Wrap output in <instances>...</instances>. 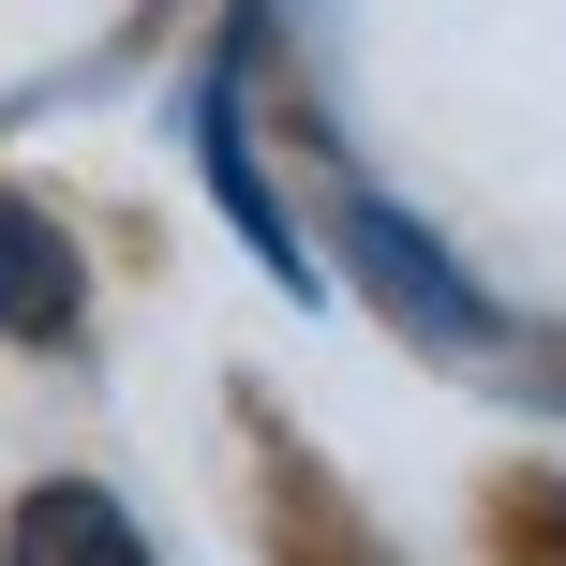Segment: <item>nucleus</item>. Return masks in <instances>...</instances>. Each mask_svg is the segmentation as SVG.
<instances>
[{"instance_id":"nucleus-1","label":"nucleus","mask_w":566,"mask_h":566,"mask_svg":"<svg viewBox=\"0 0 566 566\" xmlns=\"http://www.w3.org/2000/svg\"><path fill=\"white\" fill-rule=\"evenodd\" d=\"M343 254L373 269V298H388L402 328H432V343H492V298L448 269V239H418L388 195H358V209H343Z\"/></svg>"},{"instance_id":"nucleus-2","label":"nucleus","mask_w":566,"mask_h":566,"mask_svg":"<svg viewBox=\"0 0 566 566\" xmlns=\"http://www.w3.org/2000/svg\"><path fill=\"white\" fill-rule=\"evenodd\" d=\"M195 149H209V195H224V224H239V239H254V254H269V269L298 283V298H313V254H298V209L269 195L254 135H239V75H209V90H195Z\"/></svg>"},{"instance_id":"nucleus-3","label":"nucleus","mask_w":566,"mask_h":566,"mask_svg":"<svg viewBox=\"0 0 566 566\" xmlns=\"http://www.w3.org/2000/svg\"><path fill=\"white\" fill-rule=\"evenodd\" d=\"M0 566H149V537H135V507L105 478H45L0 522Z\"/></svg>"},{"instance_id":"nucleus-4","label":"nucleus","mask_w":566,"mask_h":566,"mask_svg":"<svg viewBox=\"0 0 566 566\" xmlns=\"http://www.w3.org/2000/svg\"><path fill=\"white\" fill-rule=\"evenodd\" d=\"M0 328L15 343H75V239L30 195H0Z\"/></svg>"},{"instance_id":"nucleus-5","label":"nucleus","mask_w":566,"mask_h":566,"mask_svg":"<svg viewBox=\"0 0 566 566\" xmlns=\"http://www.w3.org/2000/svg\"><path fill=\"white\" fill-rule=\"evenodd\" d=\"M552 552H566V492H552Z\"/></svg>"}]
</instances>
